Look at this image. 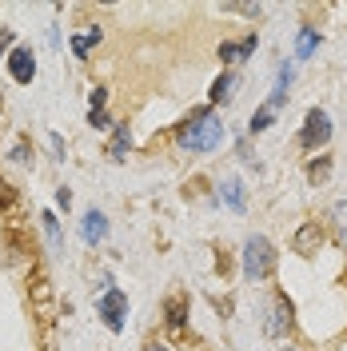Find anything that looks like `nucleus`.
Instances as JSON below:
<instances>
[{
  "mask_svg": "<svg viewBox=\"0 0 347 351\" xmlns=\"http://www.w3.org/2000/svg\"><path fill=\"white\" fill-rule=\"evenodd\" d=\"M224 204H228L232 212L243 208V184H239V180H228V184H224Z\"/></svg>",
  "mask_w": 347,
  "mask_h": 351,
  "instance_id": "obj_14",
  "label": "nucleus"
},
{
  "mask_svg": "<svg viewBox=\"0 0 347 351\" xmlns=\"http://www.w3.org/2000/svg\"><path fill=\"white\" fill-rule=\"evenodd\" d=\"M92 44H100V28H92L88 36H72V52H76V56H84Z\"/></svg>",
  "mask_w": 347,
  "mask_h": 351,
  "instance_id": "obj_15",
  "label": "nucleus"
},
{
  "mask_svg": "<svg viewBox=\"0 0 347 351\" xmlns=\"http://www.w3.org/2000/svg\"><path fill=\"white\" fill-rule=\"evenodd\" d=\"M148 351H168V348H148Z\"/></svg>",
  "mask_w": 347,
  "mask_h": 351,
  "instance_id": "obj_24",
  "label": "nucleus"
},
{
  "mask_svg": "<svg viewBox=\"0 0 347 351\" xmlns=\"http://www.w3.org/2000/svg\"><path fill=\"white\" fill-rule=\"evenodd\" d=\"M272 267H276L272 243L263 240V236H252V240L243 243V276H248V280H267Z\"/></svg>",
  "mask_w": 347,
  "mask_h": 351,
  "instance_id": "obj_2",
  "label": "nucleus"
},
{
  "mask_svg": "<svg viewBox=\"0 0 347 351\" xmlns=\"http://www.w3.org/2000/svg\"><path fill=\"white\" fill-rule=\"evenodd\" d=\"M315 48H320V32H315V28H304V32H300V44H296V56L307 60Z\"/></svg>",
  "mask_w": 347,
  "mask_h": 351,
  "instance_id": "obj_12",
  "label": "nucleus"
},
{
  "mask_svg": "<svg viewBox=\"0 0 347 351\" xmlns=\"http://www.w3.org/2000/svg\"><path fill=\"white\" fill-rule=\"evenodd\" d=\"M291 243H296L300 256H311V252H320V243H324V228H320V223H304Z\"/></svg>",
  "mask_w": 347,
  "mask_h": 351,
  "instance_id": "obj_6",
  "label": "nucleus"
},
{
  "mask_svg": "<svg viewBox=\"0 0 347 351\" xmlns=\"http://www.w3.org/2000/svg\"><path fill=\"white\" fill-rule=\"evenodd\" d=\"M88 120H92V128H108V112H88Z\"/></svg>",
  "mask_w": 347,
  "mask_h": 351,
  "instance_id": "obj_21",
  "label": "nucleus"
},
{
  "mask_svg": "<svg viewBox=\"0 0 347 351\" xmlns=\"http://www.w3.org/2000/svg\"><path fill=\"white\" fill-rule=\"evenodd\" d=\"M96 311L104 315L108 331H124V315H128V295H124L120 287H108V291L100 295V307H96Z\"/></svg>",
  "mask_w": 347,
  "mask_h": 351,
  "instance_id": "obj_3",
  "label": "nucleus"
},
{
  "mask_svg": "<svg viewBox=\"0 0 347 351\" xmlns=\"http://www.w3.org/2000/svg\"><path fill=\"white\" fill-rule=\"evenodd\" d=\"M8 72H12L16 84H32V76H36V60H32V52H28V48H12V56H8Z\"/></svg>",
  "mask_w": 347,
  "mask_h": 351,
  "instance_id": "obj_5",
  "label": "nucleus"
},
{
  "mask_svg": "<svg viewBox=\"0 0 347 351\" xmlns=\"http://www.w3.org/2000/svg\"><path fill=\"white\" fill-rule=\"evenodd\" d=\"M307 176H311V184H324L327 176H331V160H315V164H311V168H307Z\"/></svg>",
  "mask_w": 347,
  "mask_h": 351,
  "instance_id": "obj_16",
  "label": "nucleus"
},
{
  "mask_svg": "<svg viewBox=\"0 0 347 351\" xmlns=\"http://www.w3.org/2000/svg\"><path fill=\"white\" fill-rule=\"evenodd\" d=\"M80 232H84L88 243H100V240H104V232H108V219H104V212H96V208H92V212L84 216V228H80Z\"/></svg>",
  "mask_w": 347,
  "mask_h": 351,
  "instance_id": "obj_7",
  "label": "nucleus"
},
{
  "mask_svg": "<svg viewBox=\"0 0 347 351\" xmlns=\"http://www.w3.org/2000/svg\"><path fill=\"white\" fill-rule=\"evenodd\" d=\"M44 228H48V240L52 243H60V228H56V216H52V212H44Z\"/></svg>",
  "mask_w": 347,
  "mask_h": 351,
  "instance_id": "obj_19",
  "label": "nucleus"
},
{
  "mask_svg": "<svg viewBox=\"0 0 347 351\" xmlns=\"http://www.w3.org/2000/svg\"><path fill=\"white\" fill-rule=\"evenodd\" d=\"M252 52H256V36L236 40V44H219V60H243V56H252Z\"/></svg>",
  "mask_w": 347,
  "mask_h": 351,
  "instance_id": "obj_8",
  "label": "nucleus"
},
{
  "mask_svg": "<svg viewBox=\"0 0 347 351\" xmlns=\"http://www.w3.org/2000/svg\"><path fill=\"white\" fill-rule=\"evenodd\" d=\"M219 140H224V124H219L208 108L192 112V116L180 124V132H176V144L188 148V152H212Z\"/></svg>",
  "mask_w": 347,
  "mask_h": 351,
  "instance_id": "obj_1",
  "label": "nucleus"
},
{
  "mask_svg": "<svg viewBox=\"0 0 347 351\" xmlns=\"http://www.w3.org/2000/svg\"><path fill=\"white\" fill-rule=\"evenodd\" d=\"M287 328H291V307H287V304L280 300V304L272 307V319H267V335H283Z\"/></svg>",
  "mask_w": 347,
  "mask_h": 351,
  "instance_id": "obj_9",
  "label": "nucleus"
},
{
  "mask_svg": "<svg viewBox=\"0 0 347 351\" xmlns=\"http://www.w3.org/2000/svg\"><path fill=\"white\" fill-rule=\"evenodd\" d=\"M232 88H236V76L228 72V76H219L216 84H212V104H224V100H232Z\"/></svg>",
  "mask_w": 347,
  "mask_h": 351,
  "instance_id": "obj_13",
  "label": "nucleus"
},
{
  "mask_svg": "<svg viewBox=\"0 0 347 351\" xmlns=\"http://www.w3.org/2000/svg\"><path fill=\"white\" fill-rule=\"evenodd\" d=\"M12 40V36H8V32H4V36H0V52H4V44Z\"/></svg>",
  "mask_w": 347,
  "mask_h": 351,
  "instance_id": "obj_23",
  "label": "nucleus"
},
{
  "mask_svg": "<svg viewBox=\"0 0 347 351\" xmlns=\"http://www.w3.org/2000/svg\"><path fill=\"white\" fill-rule=\"evenodd\" d=\"M272 116H276V112H272L267 104H263V108L256 112V116H252V124H248V128H252V132H263L267 124H272Z\"/></svg>",
  "mask_w": 347,
  "mask_h": 351,
  "instance_id": "obj_17",
  "label": "nucleus"
},
{
  "mask_svg": "<svg viewBox=\"0 0 347 351\" xmlns=\"http://www.w3.org/2000/svg\"><path fill=\"white\" fill-rule=\"evenodd\" d=\"M104 100H108V96H104V88H96V92L88 96V104H92V112H104Z\"/></svg>",
  "mask_w": 347,
  "mask_h": 351,
  "instance_id": "obj_20",
  "label": "nucleus"
},
{
  "mask_svg": "<svg viewBox=\"0 0 347 351\" xmlns=\"http://www.w3.org/2000/svg\"><path fill=\"white\" fill-rule=\"evenodd\" d=\"M291 351H296V348H291Z\"/></svg>",
  "mask_w": 347,
  "mask_h": 351,
  "instance_id": "obj_25",
  "label": "nucleus"
},
{
  "mask_svg": "<svg viewBox=\"0 0 347 351\" xmlns=\"http://www.w3.org/2000/svg\"><path fill=\"white\" fill-rule=\"evenodd\" d=\"M327 140H331V120H327V112L311 108V112H307V124H304V132H300V144L315 152V148H324Z\"/></svg>",
  "mask_w": 347,
  "mask_h": 351,
  "instance_id": "obj_4",
  "label": "nucleus"
},
{
  "mask_svg": "<svg viewBox=\"0 0 347 351\" xmlns=\"http://www.w3.org/2000/svg\"><path fill=\"white\" fill-rule=\"evenodd\" d=\"M168 324H172V328H184V304H180V300L168 304Z\"/></svg>",
  "mask_w": 347,
  "mask_h": 351,
  "instance_id": "obj_18",
  "label": "nucleus"
},
{
  "mask_svg": "<svg viewBox=\"0 0 347 351\" xmlns=\"http://www.w3.org/2000/svg\"><path fill=\"white\" fill-rule=\"evenodd\" d=\"M132 148V136H128V124H120L116 128V136H112V148H108V156L112 160H124V152Z\"/></svg>",
  "mask_w": 347,
  "mask_h": 351,
  "instance_id": "obj_11",
  "label": "nucleus"
},
{
  "mask_svg": "<svg viewBox=\"0 0 347 351\" xmlns=\"http://www.w3.org/2000/svg\"><path fill=\"white\" fill-rule=\"evenodd\" d=\"M331 228H335V243L347 252V204H335L331 208Z\"/></svg>",
  "mask_w": 347,
  "mask_h": 351,
  "instance_id": "obj_10",
  "label": "nucleus"
},
{
  "mask_svg": "<svg viewBox=\"0 0 347 351\" xmlns=\"http://www.w3.org/2000/svg\"><path fill=\"white\" fill-rule=\"evenodd\" d=\"M56 204H60V208H68V204H72V192H68V188H60V192H56Z\"/></svg>",
  "mask_w": 347,
  "mask_h": 351,
  "instance_id": "obj_22",
  "label": "nucleus"
}]
</instances>
